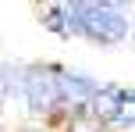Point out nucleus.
Wrapping results in <instances>:
<instances>
[{
  "instance_id": "1",
  "label": "nucleus",
  "mask_w": 135,
  "mask_h": 132,
  "mask_svg": "<svg viewBox=\"0 0 135 132\" xmlns=\"http://www.w3.org/2000/svg\"><path fill=\"white\" fill-rule=\"evenodd\" d=\"M50 18H64L61 32H78L96 43H117L128 36V18L117 4H61L50 11Z\"/></svg>"
},
{
  "instance_id": "2",
  "label": "nucleus",
  "mask_w": 135,
  "mask_h": 132,
  "mask_svg": "<svg viewBox=\"0 0 135 132\" xmlns=\"http://www.w3.org/2000/svg\"><path fill=\"white\" fill-rule=\"evenodd\" d=\"M21 89H25V100H28L32 111H39V114L54 111L61 104V71H54V68H28Z\"/></svg>"
},
{
  "instance_id": "3",
  "label": "nucleus",
  "mask_w": 135,
  "mask_h": 132,
  "mask_svg": "<svg viewBox=\"0 0 135 132\" xmlns=\"http://www.w3.org/2000/svg\"><path fill=\"white\" fill-rule=\"evenodd\" d=\"M71 132H103V121L93 111H78L75 121H71Z\"/></svg>"
}]
</instances>
